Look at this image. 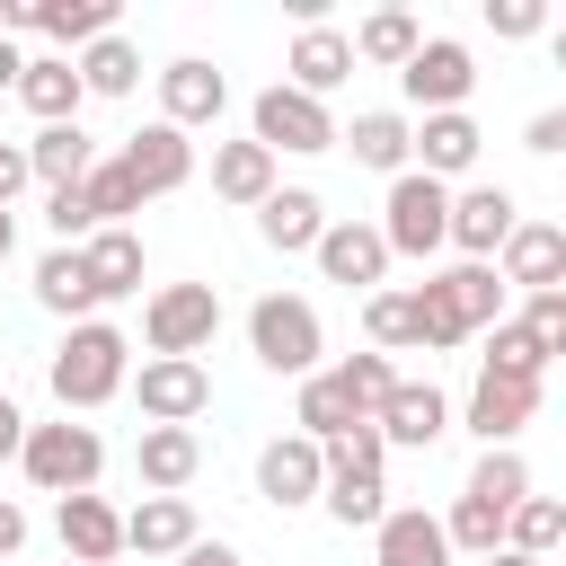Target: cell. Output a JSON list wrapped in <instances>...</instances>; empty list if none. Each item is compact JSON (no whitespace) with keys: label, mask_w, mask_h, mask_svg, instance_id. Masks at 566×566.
<instances>
[{"label":"cell","mask_w":566,"mask_h":566,"mask_svg":"<svg viewBox=\"0 0 566 566\" xmlns=\"http://www.w3.org/2000/svg\"><path fill=\"white\" fill-rule=\"evenodd\" d=\"M133 380V345H124V327H106V318H80L62 345H53V398H62V416L80 407H106L115 389Z\"/></svg>","instance_id":"6da1fadb"},{"label":"cell","mask_w":566,"mask_h":566,"mask_svg":"<svg viewBox=\"0 0 566 566\" xmlns=\"http://www.w3.org/2000/svg\"><path fill=\"white\" fill-rule=\"evenodd\" d=\"M18 469L44 486V495H88L97 486V469H106V442H97V424H27V442H18Z\"/></svg>","instance_id":"7a4b0ae2"},{"label":"cell","mask_w":566,"mask_h":566,"mask_svg":"<svg viewBox=\"0 0 566 566\" xmlns=\"http://www.w3.org/2000/svg\"><path fill=\"white\" fill-rule=\"evenodd\" d=\"M248 345H256V363L265 371H292V380H310L318 371V310L301 301V292H265L256 310H248Z\"/></svg>","instance_id":"3957f363"},{"label":"cell","mask_w":566,"mask_h":566,"mask_svg":"<svg viewBox=\"0 0 566 566\" xmlns=\"http://www.w3.org/2000/svg\"><path fill=\"white\" fill-rule=\"evenodd\" d=\"M248 142L274 150V159H283V150L310 159V150H336V115H327L318 97H301V88L274 80V88H256V106H248Z\"/></svg>","instance_id":"277c9868"},{"label":"cell","mask_w":566,"mask_h":566,"mask_svg":"<svg viewBox=\"0 0 566 566\" xmlns=\"http://www.w3.org/2000/svg\"><path fill=\"white\" fill-rule=\"evenodd\" d=\"M442 221H451V186H433V177H389V203H380V248L389 256H433L442 248Z\"/></svg>","instance_id":"5b68a950"},{"label":"cell","mask_w":566,"mask_h":566,"mask_svg":"<svg viewBox=\"0 0 566 566\" xmlns=\"http://www.w3.org/2000/svg\"><path fill=\"white\" fill-rule=\"evenodd\" d=\"M142 336H150V354H186L195 363L221 336V292L212 283H159L150 310H142Z\"/></svg>","instance_id":"8992f818"},{"label":"cell","mask_w":566,"mask_h":566,"mask_svg":"<svg viewBox=\"0 0 566 566\" xmlns=\"http://www.w3.org/2000/svg\"><path fill=\"white\" fill-rule=\"evenodd\" d=\"M398 88H407V106H424V115H460V106H469V88H478V62H469V44L424 35V44L407 53Z\"/></svg>","instance_id":"52a82bcc"},{"label":"cell","mask_w":566,"mask_h":566,"mask_svg":"<svg viewBox=\"0 0 566 566\" xmlns=\"http://www.w3.org/2000/svg\"><path fill=\"white\" fill-rule=\"evenodd\" d=\"M513 221H522V203L504 186H460L451 195V221H442V248H460V265H486L513 239Z\"/></svg>","instance_id":"ba28073f"},{"label":"cell","mask_w":566,"mask_h":566,"mask_svg":"<svg viewBox=\"0 0 566 566\" xmlns=\"http://www.w3.org/2000/svg\"><path fill=\"white\" fill-rule=\"evenodd\" d=\"M133 398H142V416H150V424H195V416L212 407V371H203V363H186V354H150V363H142V380H133Z\"/></svg>","instance_id":"9c48e42d"},{"label":"cell","mask_w":566,"mask_h":566,"mask_svg":"<svg viewBox=\"0 0 566 566\" xmlns=\"http://www.w3.org/2000/svg\"><path fill=\"white\" fill-rule=\"evenodd\" d=\"M371 433H380L389 451H433V442L451 433V398H442L433 380H398V389L371 407Z\"/></svg>","instance_id":"30bf717a"},{"label":"cell","mask_w":566,"mask_h":566,"mask_svg":"<svg viewBox=\"0 0 566 566\" xmlns=\"http://www.w3.org/2000/svg\"><path fill=\"white\" fill-rule=\"evenodd\" d=\"M115 168L133 177V195L150 203V195H177L186 177H195V142L177 133V124H142L124 150H115Z\"/></svg>","instance_id":"8fae6325"},{"label":"cell","mask_w":566,"mask_h":566,"mask_svg":"<svg viewBox=\"0 0 566 566\" xmlns=\"http://www.w3.org/2000/svg\"><path fill=\"white\" fill-rule=\"evenodd\" d=\"M478 150H486V133L469 124V106H460V115H424V124H407V159H416V177H433V186L469 177Z\"/></svg>","instance_id":"7c38bea8"},{"label":"cell","mask_w":566,"mask_h":566,"mask_svg":"<svg viewBox=\"0 0 566 566\" xmlns=\"http://www.w3.org/2000/svg\"><path fill=\"white\" fill-rule=\"evenodd\" d=\"M310 256H318V274L345 283V292H380V274H389V248H380L371 221H327Z\"/></svg>","instance_id":"4fadbf2b"},{"label":"cell","mask_w":566,"mask_h":566,"mask_svg":"<svg viewBox=\"0 0 566 566\" xmlns=\"http://www.w3.org/2000/svg\"><path fill=\"white\" fill-rule=\"evenodd\" d=\"M318 486H327V460H318L310 433H274V442L256 451V495H265V504L292 513V504H310Z\"/></svg>","instance_id":"5bb4252c"},{"label":"cell","mask_w":566,"mask_h":566,"mask_svg":"<svg viewBox=\"0 0 566 566\" xmlns=\"http://www.w3.org/2000/svg\"><path fill=\"white\" fill-rule=\"evenodd\" d=\"M495 256H504V274H495V283L566 292V230H557V221H513V239H504Z\"/></svg>","instance_id":"9a60e30c"},{"label":"cell","mask_w":566,"mask_h":566,"mask_svg":"<svg viewBox=\"0 0 566 566\" xmlns=\"http://www.w3.org/2000/svg\"><path fill=\"white\" fill-rule=\"evenodd\" d=\"M539 416V380H495V371H478V389H469V433L486 442V451H513V433Z\"/></svg>","instance_id":"2e32d148"},{"label":"cell","mask_w":566,"mask_h":566,"mask_svg":"<svg viewBox=\"0 0 566 566\" xmlns=\"http://www.w3.org/2000/svg\"><path fill=\"white\" fill-rule=\"evenodd\" d=\"M221 106H230V80H221L212 62H195V53H186V62H168V71H159V124L195 133V124H212Z\"/></svg>","instance_id":"e0dca14e"},{"label":"cell","mask_w":566,"mask_h":566,"mask_svg":"<svg viewBox=\"0 0 566 566\" xmlns=\"http://www.w3.org/2000/svg\"><path fill=\"white\" fill-rule=\"evenodd\" d=\"M53 531H62V557H71V566H106V557L124 548V513H115L106 495H62V504H53Z\"/></svg>","instance_id":"ac0fdd59"},{"label":"cell","mask_w":566,"mask_h":566,"mask_svg":"<svg viewBox=\"0 0 566 566\" xmlns=\"http://www.w3.org/2000/svg\"><path fill=\"white\" fill-rule=\"evenodd\" d=\"M371 557L380 566H451V539H442V522L424 504H389L371 522Z\"/></svg>","instance_id":"d6986e66"},{"label":"cell","mask_w":566,"mask_h":566,"mask_svg":"<svg viewBox=\"0 0 566 566\" xmlns=\"http://www.w3.org/2000/svg\"><path fill=\"white\" fill-rule=\"evenodd\" d=\"M133 469H142V486H150V495H177V486L203 469V442H195V424H142V442H133Z\"/></svg>","instance_id":"ffe728a7"},{"label":"cell","mask_w":566,"mask_h":566,"mask_svg":"<svg viewBox=\"0 0 566 566\" xmlns=\"http://www.w3.org/2000/svg\"><path fill=\"white\" fill-rule=\"evenodd\" d=\"M283 71H292L283 88H301V97H318V106H327V88H345V71H354V44H345L336 27H301Z\"/></svg>","instance_id":"44dd1931"},{"label":"cell","mask_w":566,"mask_h":566,"mask_svg":"<svg viewBox=\"0 0 566 566\" xmlns=\"http://www.w3.org/2000/svg\"><path fill=\"white\" fill-rule=\"evenodd\" d=\"M27 150V177L44 186V195H62V186H80L88 168H97V142L80 133V124H44L35 142H18Z\"/></svg>","instance_id":"7402d4cb"},{"label":"cell","mask_w":566,"mask_h":566,"mask_svg":"<svg viewBox=\"0 0 566 566\" xmlns=\"http://www.w3.org/2000/svg\"><path fill=\"white\" fill-rule=\"evenodd\" d=\"M318 230H327V203H318L310 186H274V195L256 203V239H265V248H283V256L318 248Z\"/></svg>","instance_id":"603a6c76"},{"label":"cell","mask_w":566,"mask_h":566,"mask_svg":"<svg viewBox=\"0 0 566 566\" xmlns=\"http://www.w3.org/2000/svg\"><path fill=\"white\" fill-rule=\"evenodd\" d=\"M203 531H195V504L186 495H142L133 513H124V548H142V557H177V548H195Z\"/></svg>","instance_id":"cb8c5ba5"},{"label":"cell","mask_w":566,"mask_h":566,"mask_svg":"<svg viewBox=\"0 0 566 566\" xmlns=\"http://www.w3.org/2000/svg\"><path fill=\"white\" fill-rule=\"evenodd\" d=\"M80 97H88V88H80V71H71L62 53H35V62L18 71V106H27L35 124H80Z\"/></svg>","instance_id":"d4e9b609"},{"label":"cell","mask_w":566,"mask_h":566,"mask_svg":"<svg viewBox=\"0 0 566 566\" xmlns=\"http://www.w3.org/2000/svg\"><path fill=\"white\" fill-rule=\"evenodd\" d=\"M80 265H88L97 301L142 292V239H133V230H88V239H80Z\"/></svg>","instance_id":"484cf974"},{"label":"cell","mask_w":566,"mask_h":566,"mask_svg":"<svg viewBox=\"0 0 566 566\" xmlns=\"http://www.w3.org/2000/svg\"><path fill=\"white\" fill-rule=\"evenodd\" d=\"M433 292H442V310L460 318V336H478V327L504 318V283H495V265H451V274H433Z\"/></svg>","instance_id":"4316f807"},{"label":"cell","mask_w":566,"mask_h":566,"mask_svg":"<svg viewBox=\"0 0 566 566\" xmlns=\"http://www.w3.org/2000/svg\"><path fill=\"white\" fill-rule=\"evenodd\" d=\"M27 27L35 35H53V44H97V35H115V0H27Z\"/></svg>","instance_id":"83f0119b"},{"label":"cell","mask_w":566,"mask_h":566,"mask_svg":"<svg viewBox=\"0 0 566 566\" xmlns=\"http://www.w3.org/2000/svg\"><path fill=\"white\" fill-rule=\"evenodd\" d=\"M212 195L256 212V203L274 195V150H256V142H221V150H212Z\"/></svg>","instance_id":"f1b7e54d"},{"label":"cell","mask_w":566,"mask_h":566,"mask_svg":"<svg viewBox=\"0 0 566 566\" xmlns=\"http://www.w3.org/2000/svg\"><path fill=\"white\" fill-rule=\"evenodd\" d=\"M35 301H44L53 318H71V327H80V318L97 310V283H88V265H80V248H53V256L35 265Z\"/></svg>","instance_id":"f546056e"},{"label":"cell","mask_w":566,"mask_h":566,"mask_svg":"<svg viewBox=\"0 0 566 566\" xmlns=\"http://www.w3.org/2000/svg\"><path fill=\"white\" fill-rule=\"evenodd\" d=\"M557 539H566V504H557V495H522V504L504 513V548H513V557L557 566Z\"/></svg>","instance_id":"4dcf8cb0"},{"label":"cell","mask_w":566,"mask_h":566,"mask_svg":"<svg viewBox=\"0 0 566 566\" xmlns=\"http://www.w3.org/2000/svg\"><path fill=\"white\" fill-rule=\"evenodd\" d=\"M363 168H380V177H407V115H389V106H371V115H354V133H336Z\"/></svg>","instance_id":"1f68e13d"},{"label":"cell","mask_w":566,"mask_h":566,"mask_svg":"<svg viewBox=\"0 0 566 566\" xmlns=\"http://www.w3.org/2000/svg\"><path fill=\"white\" fill-rule=\"evenodd\" d=\"M363 416H354V398L336 389V371H310L301 380V407H292V433H310V442H336V433H354Z\"/></svg>","instance_id":"d6a6232c"},{"label":"cell","mask_w":566,"mask_h":566,"mask_svg":"<svg viewBox=\"0 0 566 566\" xmlns=\"http://www.w3.org/2000/svg\"><path fill=\"white\" fill-rule=\"evenodd\" d=\"M345 44H354V62H389V71H407V53L424 44V27H416L407 9H371V18H363Z\"/></svg>","instance_id":"836d02e7"},{"label":"cell","mask_w":566,"mask_h":566,"mask_svg":"<svg viewBox=\"0 0 566 566\" xmlns=\"http://www.w3.org/2000/svg\"><path fill=\"white\" fill-rule=\"evenodd\" d=\"M71 71H80V88H88V97H133V88H142V53H133L124 35H97Z\"/></svg>","instance_id":"e575fe53"},{"label":"cell","mask_w":566,"mask_h":566,"mask_svg":"<svg viewBox=\"0 0 566 566\" xmlns=\"http://www.w3.org/2000/svg\"><path fill=\"white\" fill-rule=\"evenodd\" d=\"M318 504H327V513H336L345 531H371V522L389 513V486H380V478H363V469H327Z\"/></svg>","instance_id":"d590c367"},{"label":"cell","mask_w":566,"mask_h":566,"mask_svg":"<svg viewBox=\"0 0 566 566\" xmlns=\"http://www.w3.org/2000/svg\"><path fill=\"white\" fill-rule=\"evenodd\" d=\"M460 495H478V504L513 513V504L531 495V469H522V451H478V469H469V486H460Z\"/></svg>","instance_id":"8d00e7d4"},{"label":"cell","mask_w":566,"mask_h":566,"mask_svg":"<svg viewBox=\"0 0 566 566\" xmlns=\"http://www.w3.org/2000/svg\"><path fill=\"white\" fill-rule=\"evenodd\" d=\"M80 203H88L97 230H124V212H142V195H133V177H124L115 159H97V168L80 177Z\"/></svg>","instance_id":"74e56055"},{"label":"cell","mask_w":566,"mask_h":566,"mask_svg":"<svg viewBox=\"0 0 566 566\" xmlns=\"http://www.w3.org/2000/svg\"><path fill=\"white\" fill-rule=\"evenodd\" d=\"M478 371H495V380H539V371H548V354L522 336V318H495V327H486V363H478Z\"/></svg>","instance_id":"f35d334b"},{"label":"cell","mask_w":566,"mask_h":566,"mask_svg":"<svg viewBox=\"0 0 566 566\" xmlns=\"http://www.w3.org/2000/svg\"><path fill=\"white\" fill-rule=\"evenodd\" d=\"M336 389L354 398V416H371V407L398 389V371H389V354H345V363H336Z\"/></svg>","instance_id":"ab89813d"},{"label":"cell","mask_w":566,"mask_h":566,"mask_svg":"<svg viewBox=\"0 0 566 566\" xmlns=\"http://www.w3.org/2000/svg\"><path fill=\"white\" fill-rule=\"evenodd\" d=\"M363 336H371V354H407V292H363Z\"/></svg>","instance_id":"60d3db41"},{"label":"cell","mask_w":566,"mask_h":566,"mask_svg":"<svg viewBox=\"0 0 566 566\" xmlns=\"http://www.w3.org/2000/svg\"><path fill=\"white\" fill-rule=\"evenodd\" d=\"M522 336H531L539 354H566V292H531V310H522Z\"/></svg>","instance_id":"b9f144b4"},{"label":"cell","mask_w":566,"mask_h":566,"mask_svg":"<svg viewBox=\"0 0 566 566\" xmlns=\"http://www.w3.org/2000/svg\"><path fill=\"white\" fill-rule=\"evenodd\" d=\"M44 221H53V248H80L97 221H88V203H80V186H62V195H44Z\"/></svg>","instance_id":"7bdbcfd3"},{"label":"cell","mask_w":566,"mask_h":566,"mask_svg":"<svg viewBox=\"0 0 566 566\" xmlns=\"http://www.w3.org/2000/svg\"><path fill=\"white\" fill-rule=\"evenodd\" d=\"M539 18H548L539 0H486V27L495 35H539Z\"/></svg>","instance_id":"ee69618b"},{"label":"cell","mask_w":566,"mask_h":566,"mask_svg":"<svg viewBox=\"0 0 566 566\" xmlns=\"http://www.w3.org/2000/svg\"><path fill=\"white\" fill-rule=\"evenodd\" d=\"M522 150H539V159H548V150H566V115H557V106H539V115H531V133H522Z\"/></svg>","instance_id":"f6af8a7d"},{"label":"cell","mask_w":566,"mask_h":566,"mask_svg":"<svg viewBox=\"0 0 566 566\" xmlns=\"http://www.w3.org/2000/svg\"><path fill=\"white\" fill-rule=\"evenodd\" d=\"M18 186H27V150H18V142H0V212L18 203Z\"/></svg>","instance_id":"bcb514c9"},{"label":"cell","mask_w":566,"mask_h":566,"mask_svg":"<svg viewBox=\"0 0 566 566\" xmlns=\"http://www.w3.org/2000/svg\"><path fill=\"white\" fill-rule=\"evenodd\" d=\"M18 548H27V504L0 495V557H18Z\"/></svg>","instance_id":"7dc6e473"},{"label":"cell","mask_w":566,"mask_h":566,"mask_svg":"<svg viewBox=\"0 0 566 566\" xmlns=\"http://www.w3.org/2000/svg\"><path fill=\"white\" fill-rule=\"evenodd\" d=\"M18 442H27V416H18V398L0 389V460H18Z\"/></svg>","instance_id":"c3c4849f"},{"label":"cell","mask_w":566,"mask_h":566,"mask_svg":"<svg viewBox=\"0 0 566 566\" xmlns=\"http://www.w3.org/2000/svg\"><path fill=\"white\" fill-rule=\"evenodd\" d=\"M177 566H239V548L230 539H195V548H177Z\"/></svg>","instance_id":"681fc988"},{"label":"cell","mask_w":566,"mask_h":566,"mask_svg":"<svg viewBox=\"0 0 566 566\" xmlns=\"http://www.w3.org/2000/svg\"><path fill=\"white\" fill-rule=\"evenodd\" d=\"M18 71H27V53H18L9 35H0V88H18Z\"/></svg>","instance_id":"f907efd6"},{"label":"cell","mask_w":566,"mask_h":566,"mask_svg":"<svg viewBox=\"0 0 566 566\" xmlns=\"http://www.w3.org/2000/svg\"><path fill=\"white\" fill-rule=\"evenodd\" d=\"M478 566H539V557H513V548H495V557H478Z\"/></svg>","instance_id":"816d5d0a"},{"label":"cell","mask_w":566,"mask_h":566,"mask_svg":"<svg viewBox=\"0 0 566 566\" xmlns=\"http://www.w3.org/2000/svg\"><path fill=\"white\" fill-rule=\"evenodd\" d=\"M9 248H18V230H9V212H0V265H9Z\"/></svg>","instance_id":"f5cc1de1"},{"label":"cell","mask_w":566,"mask_h":566,"mask_svg":"<svg viewBox=\"0 0 566 566\" xmlns=\"http://www.w3.org/2000/svg\"><path fill=\"white\" fill-rule=\"evenodd\" d=\"M62 566H71V557H62Z\"/></svg>","instance_id":"db71d44e"}]
</instances>
